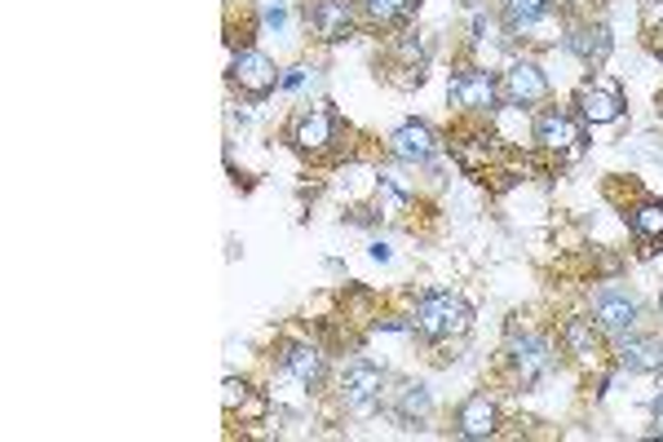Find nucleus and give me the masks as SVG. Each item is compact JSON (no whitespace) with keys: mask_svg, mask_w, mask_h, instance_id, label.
Here are the masks:
<instances>
[{"mask_svg":"<svg viewBox=\"0 0 663 442\" xmlns=\"http://www.w3.org/2000/svg\"><path fill=\"white\" fill-rule=\"evenodd\" d=\"M447 102L456 111H469V116H491L496 102H500V80L487 67H465L461 75H452Z\"/></svg>","mask_w":663,"mask_h":442,"instance_id":"nucleus-2","label":"nucleus"},{"mask_svg":"<svg viewBox=\"0 0 663 442\" xmlns=\"http://www.w3.org/2000/svg\"><path fill=\"white\" fill-rule=\"evenodd\" d=\"M500 429V411L487 394H474L465 407H461V438H491Z\"/></svg>","mask_w":663,"mask_h":442,"instance_id":"nucleus-15","label":"nucleus"},{"mask_svg":"<svg viewBox=\"0 0 663 442\" xmlns=\"http://www.w3.org/2000/svg\"><path fill=\"white\" fill-rule=\"evenodd\" d=\"M389 151H394V160H403V164H429V160H433V151H438V138H433V129H429V125L407 120V125L389 138Z\"/></svg>","mask_w":663,"mask_h":442,"instance_id":"nucleus-11","label":"nucleus"},{"mask_svg":"<svg viewBox=\"0 0 663 442\" xmlns=\"http://www.w3.org/2000/svg\"><path fill=\"white\" fill-rule=\"evenodd\" d=\"M575 106H580V116L589 125H615L624 116V97L610 84H584L580 97H575Z\"/></svg>","mask_w":663,"mask_h":442,"instance_id":"nucleus-12","label":"nucleus"},{"mask_svg":"<svg viewBox=\"0 0 663 442\" xmlns=\"http://www.w3.org/2000/svg\"><path fill=\"white\" fill-rule=\"evenodd\" d=\"M372 257H376V261H389V244H372Z\"/></svg>","mask_w":663,"mask_h":442,"instance_id":"nucleus-29","label":"nucleus"},{"mask_svg":"<svg viewBox=\"0 0 663 442\" xmlns=\"http://www.w3.org/2000/svg\"><path fill=\"white\" fill-rule=\"evenodd\" d=\"M654 424H659V438H663V394L654 398Z\"/></svg>","mask_w":663,"mask_h":442,"instance_id":"nucleus-28","label":"nucleus"},{"mask_svg":"<svg viewBox=\"0 0 663 442\" xmlns=\"http://www.w3.org/2000/svg\"><path fill=\"white\" fill-rule=\"evenodd\" d=\"M509 359H513V372H517V381H522V385L544 381V376H548V368H552V350H548V341H544V337H513Z\"/></svg>","mask_w":663,"mask_h":442,"instance_id":"nucleus-9","label":"nucleus"},{"mask_svg":"<svg viewBox=\"0 0 663 442\" xmlns=\"http://www.w3.org/2000/svg\"><path fill=\"white\" fill-rule=\"evenodd\" d=\"M231 80L240 84V93H248L253 102H261L266 93H275V84H279L283 75H279V67H275L266 54H257V49H240V54H235V62H231Z\"/></svg>","mask_w":663,"mask_h":442,"instance_id":"nucleus-3","label":"nucleus"},{"mask_svg":"<svg viewBox=\"0 0 663 442\" xmlns=\"http://www.w3.org/2000/svg\"><path fill=\"white\" fill-rule=\"evenodd\" d=\"M394 54H398V71H407L403 75V84H420L424 80V62H429V45L420 40V36H403L398 45H394Z\"/></svg>","mask_w":663,"mask_h":442,"instance_id":"nucleus-20","label":"nucleus"},{"mask_svg":"<svg viewBox=\"0 0 663 442\" xmlns=\"http://www.w3.org/2000/svg\"><path fill=\"white\" fill-rule=\"evenodd\" d=\"M429 389L424 385H403L398 394H394V420L403 424V429H411L416 420H424L429 416Z\"/></svg>","mask_w":663,"mask_h":442,"instance_id":"nucleus-18","label":"nucleus"},{"mask_svg":"<svg viewBox=\"0 0 663 442\" xmlns=\"http://www.w3.org/2000/svg\"><path fill=\"white\" fill-rule=\"evenodd\" d=\"M283 23H288V14H283V5L275 0V5L266 10V27H275V32H283Z\"/></svg>","mask_w":663,"mask_h":442,"instance_id":"nucleus-26","label":"nucleus"},{"mask_svg":"<svg viewBox=\"0 0 663 442\" xmlns=\"http://www.w3.org/2000/svg\"><path fill=\"white\" fill-rule=\"evenodd\" d=\"M513 32V40H531V45H552L562 36V19L558 14H539V19H526V23H517V27H509Z\"/></svg>","mask_w":663,"mask_h":442,"instance_id":"nucleus-22","label":"nucleus"},{"mask_svg":"<svg viewBox=\"0 0 663 442\" xmlns=\"http://www.w3.org/2000/svg\"><path fill=\"white\" fill-rule=\"evenodd\" d=\"M310 27L327 45L346 40L354 32V0H314V5H310Z\"/></svg>","mask_w":663,"mask_h":442,"instance_id":"nucleus-6","label":"nucleus"},{"mask_svg":"<svg viewBox=\"0 0 663 442\" xmlns=\"http://www.w3.org/2000/svg\"><path fill=\"white\" fill-rule=\"evenodd\" d=\"M279 84H283V89H301V84H305V67H292V71H288Z\"/></svg>","mask_w":663,"mask_h":442,"instance_id":"nucleus-27","label":"nucleus"},{"mask_svg":"<svg viewBox=\"0 0 663 442\" xmlns=\"http://www.w3.org/2000/svg\"><path fill=\"white\" fill-rule=\"evenodd\" d=\"M597 323H584V318H571L567 327H562V341H567V350L580 359V363H597V354H602V341H597Z\"/></svg>","mask_w":663,"mask_h":442,"instance_id":"nucleus-16","label":"nucleus"},{"mask_svg":"<svg viewBox=\"0 0 663 442\" xmlns=\"http://www.w3.org/2000/svg\"><path fill=\"white\" fill-rule=\"evenodd\" d=\"M363 10H368L372 23L398 27V23H407V19L420 10V0H363Z\"/></svg>","mask_w":663,"mask_h":442,"instance_id":"nucleus-23","label":"nucleus"},{"mask_svg":"<svg viewBox=\"0 0 663 442\" xmlns=\"http://www.w3.org/2000/svg\"><path fill=\"white\" fill-rule=\"evenodd\" d=\"M544 97H548V80H544V71L535 62L522 58V62L504 67V75H500V102H509V106H535Z\"/></svg>","mask_w":663,"mask_h":442,"instance_id":"nucleus-5","label":"nucleus"},{"mask_svg":"<svg viewBox=\"0 0 663 442\" xmlns=\"http://www.w3.org/2000/svg\"><path fill=\"white\" fill-rule=\"evenodd\" d=\"M593 323L606 332V337H628V332L637 327V301L628 292H602L593 301Z\"/></svg>","mask_w":663,"mask_h":442,"instance_id":"nucleus-7","label":"nucleus"},{"mask_svg":"<svg viewBox=\"0 0 663 442\" xmlns=\"http://www.w3.org/2000/svg\"><path fill=\"white\" fill-rule=\"evenodd\" d=\"M283 368H288L305 389H314V385L323 381V354H318L314 346H301V341L288 346V350H283Z\"/></svg>","mask_w":663,"mask_h":442,"instance_id":"nucleus-17","label":"nucleus"},{"mask_svg":"<svg viewBox=\"0 0 663 442\" xmlns=\"http://www.w3.org/2000/svg\"><path fill=\"white\" fill-rule=\"evenodd\" d=\"M619 363L628 372H654V368H663V346L654 337H637V332H628V337H619Z\"/></svg>","mask_w":663,"mask_h":442,"instance_id":"nucleus-14","label":"nucleus"},{"mask_svg":"<svg viewBox=\"0 0 663 442\" xmlns=\"http://www.w3.org/2000/svg\"><path fill=\"white\" fill-rule=\"evenodd\" d=\"M474 323V310L465 296L456 292H433L416 305V332L424 341H452V337H465Z\"/></svg>","mask_w":663,"mask_h":442,"instance_id":"nucleus-1","label":"nucleus"},{"mask_svg":"<svg viewBox=\"0 0 663 442\" xmlns=\"http://www.w3.org/2000/svg\"><path fill=\"white\" fill-rule=\"evenodd\" d=\"M226 394H221V403H226V411H235V407H244L248 403V385L244 381H235V376H226V385H221Z\"/></svg>","mask_w":663,"mask_h":442,"instance_id":"nucleus-25","label":"nucleus"},{"mask_svg":"<svg viewBox=\"0 0 663 442\" xmlns=\"http://www.w3.org/2000/svg\"><path fill=\"white\" fill-rule=\"evenodd\" d=\"M610 32L602 27V23H580V27H571L567 32V49L580 58V62H606L610 58Z\"/></svg>","mask_w":663,"mask_h":442,"instance_id":"nucleus-13","label":"nucleus"},{"mask_svg":"<svg viewBox=\"0 0 663 442\" xmlns=\"http://www.w3.org/2000/svg\"><path fill=\"white\" fill-rule=\"evenodd\" d=\"M372 195H376V217H385V221H403V212L411 208V195L389 177H376Z\"/></svg>","mask_w":663,"mask_h":442,"instance_id":"nucleus-21","label":"nucleus"},{"mask_svg":"<svg viewBox=\"0 0 663 442\" xmlns=\"http://www.w3.org/2000/svg\"><path fill=\"white\" fill-rule=\"evenodd\" d=\"M548 10H552V0H504L509 27H517V23H526V19H539V14H548Z\"/></svg>","mask_w":663,"mask_h":442,"instance_id":"nucleus-24","label":"nucleus"},{"mask_svg":"<svg viewBox=\"0 0 663 442\" xmlns=\"http://www.w3.org/2000/svg\"><path fill=\"white\" fill-rule=\"evenodd\" d=\"M535 142H539L544 151H552V155H571V151H580L584 133H580V125H575L571 111L548 106V111H539V116H535Z\"/></svg>","mask_w":663,"mask_h":442,"instance_id":"nucleus-4","label":"nucleus"},{"mask_svg":"<svg viewBox=\"0 0 663 442\" xmlns=\"http://www.w3.org/2000/svg\"><path fill=\"white\" fill-rule=\"evenodd\" d=\"M628 226H632V235H637L641 244H663V203H659V199L637 203L632 217H628Z\"/></svg>","mask_w":663,"mask_h":442,"instance_id":"nucleus-19","label":"nucleus"},{"mask_svg":"<svg viewBox=\"0 0 663 442\" xmlns=\"http://www.w3.org/2000/svg\"><path fill=\"white\" fill-rule=\"evenodd\" d=\"M346 403L359 411V416H368L376 403H381V389H385V372L381 368H372V363H354L350 372H346Z\"/></svg>","mask_w":663,"mask_h":442,"instance_id":"nucleus-10","label":"nucleus"},{"mask_svg":"<svg viewBox=\"0 0 663 442\" xmlns=\"http://www.w3.org/2000/svg\"><path fill=\"white\" fill-rule=\"evenodd\" d=\"M332 142H337V116L332 111H305L292 125V147L305 155H323Z\"/></svg>","mask_w":663,"mask_h":442,"instance_id":"nucleus-8","label":"nucleus"}]
</instances>
